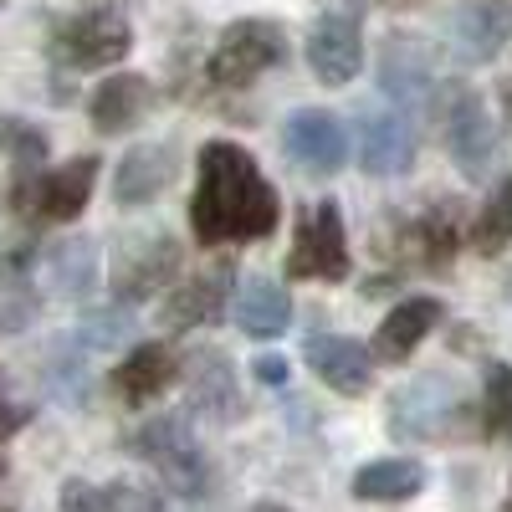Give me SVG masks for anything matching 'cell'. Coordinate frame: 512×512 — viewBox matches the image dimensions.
I'll use <instances>...</instances> for the list:
<instances>
[{
	"label": "cell",
	"instance_id": "5",
	"mask_svg": "<svg viewBox=\"0 0 512 512\" xmlns=\"http://www.w3.org/2000/svg\"><path fill=\"white\" fill-rule=\"evenodd\" d=\"M282 62H287V31L277 21L246 16L221 31L216 52L205 62V77H210V88H251L256 77H267Z\"/></svg>",
	"mask_w": 512,
	"mask_h": 512
},
{
	"label": "cell",
	"instance_id": "16",
	"mask_svg": "<svg viewBox=\"0 0 512 512\" xmlns=\"http://www.w3.org/2000/svg\"><path fill=\"white\" fill-rule=\"evenodd\" d=\"M512 41V0H472L451 16V47L461 62H492Z\"/></svg>",
	"mask_w": 512,
	"mask_h": 512
},
{
	"label": "cell",
	"instance_id": "13",
	"mask_svg": "<svg viewBox=\"0 0 512 512\" xmlns=\"http://www.w3.org/2000/svg\"><path fill=\"white\" fill-rule=\"evenodd\" d=\"M379 88L400 108H431L436 88H441L436 67H431V52H425L415 36H390L379 47Z\"/></svg>",
	"mask_w": 512,
	"mask_h": 512
},
{
	"label": "cell",
	"instance_id": "14",
	"mask_svg": "<svg viewBox=\"0 0 512 512\" xmlns=\"http://www.w3.org/2000/svg\"><path fill=\"white\" fill-rule=\"evenodd\" d=\"M359 164L374 180H395L415 164V123L405 113L374 108L359 118Z\"/></svg>",
	"mask_w": 512,
	"mask_h": 512
},
{
	"label": "cell",
	"instance_id": "24",
	"mask_svg": "<svg viewBox=\"0 0 512 512\" xmlns=\"http://www.w3.org/2000/svg\"><path fill=\"white\" fill-rule=\"evenodd\" d=\"M62 512H169L159 492L139 487V482H108V487H93V482H62Z\"/></svg>",
	"mask_w": 512,
	"mask_h": 512
},
{
	"label": "cell",
	"instance_id": "33",
	"mask_svg": "<svg viewBox=\"0 0 512 512\" xmlns=\"http://www.w3.org/2000/svg\"><path fill=\"white\" fill-rule=\"evenodd\" d=\"M251 512H292V507H282V502H256Z\"/></svg>",
	"mask_w": 512,
	"mask_h": 512
},
{
	"label": "cell",
	"instance_id": "1",
	"mask_svg": "<svg viewBox=\"0 0 512 512\" xmlns=\"http://www.w3.org/2000/svg\"><path fill=\"white\" fill-rule=\"evenodd\" d=\"M282 221V200L241 144L210 139L200 149V175L190 195V231L200 246H241L267 241Z\"/></svg>",
	"mask_w": 512,
	"mask_h": 512
},
{
	"label": "cell",
	"instance_id": "31",
	"mask_svg": "<svg viewBox=\"0 0 512 512\" xmlns=\"http://www.w3.org/2000/svg\"><path fill=\"white\" fill-rule=\"evenodd\" d=\"M251 374H256V379H262V384H267V390H282V384L292 379V364H287L282 354H262V359H256V364H251Z\"/></svg>",
	"mask_w": 512,
	"mask_h": 512
},
{
	"label": "cell",
	"instance_id": "23",
	"mask_svg": "<svg viewBox=\"0 0 512 512\" xmlns=\"http://www.w3.org/2000/svg\"><path fill=\"white\" fill-rule=\"evenodd\" d=\"M236 323L246 338H277L287 323H292V297L272 282V277H246L236 292Z\"/></svg>",
	"mask_w": 512,
	"mask_h": 512
},
{
	"label": "cell",
	"instance_id": "11",
	"mask_svg": "<svg viewBox=\"0 0 512 512\" xmlns=\"http://www.w3.org/2000/svg\"><path fill=\"white\" fill-rule=\"evenodd\" d=\"M282 149L308 169V175H338L349 159V128L328 108H297L282 123Z\"/></svg>",
	"mask_w": 512,
	"mask_h": 512
},
{
	"label": "cell",
	"instance_id": "17",
	"mask_svg": "<svg viewBox=\"0 0 512 512\" xmlns=\"http://www.w3.org/2000/svg\"><path fill=\"white\" fill-rule=\"evenodd\" d=\"M436 323H441L436 297H405V303H395L384 313V323L374 328V359L379 364H405L425 338H431Z\"/></svg>",
	"mask_w": 512,
	"mask_h": 512
},
{
	"label": "cell",
	"instance_id": "10",
	"mask_svg": "<svg viewBox=\"0 0 512 512\" xmlns=\"http://www.w3.org/2000/svg\"><path fill=\"white\" fill-rule=\"evenodd\" d=\"M180 272V246L164 231H139L128 236L113 256V292L123 303H139V297L164 292V282Z\"/></svg>",
	"mask_w": 512,
	"mask_h": 512
},
{
	"label": "cell",
	"instance_id": "21",
	"mask_svg": "<svg viewBox=\"0 0 512 512\" xmlns=\"http://www.w3.org/2000/svg\"><path fill=\"white\" fill-rule=\"evenodd\" d=\"M154 108V82L144 72H118L93 93V128L98 134H123V128L144 123V113Z\"/></svg>",
	"mask_w": 512,
	"mask_h": 512
},
{
	"label": "cell",
	"instance_id": "35",
	"mask_svg": "<svg viewBox=\"0 0 512 512\" xmlns=\"http://www.w3.org/2000/svg\"><path fill=\"white\" fill-rule=\"evenodd\" d=\"M0 477H6V466H0Z\"/></svg>",
	"mask_w": 512,
	"mask_h": 512
},
{
	"label": "cell",
	"instance_id": "32",
	"mask_svg": "<svg viewBox=\"0 0 512 512\" xmlns=\"http://www.w3.org/2000/svg\"><path fill=\"white\" fill-rule=\"evenodd\" d=\"M26 420H31V415H26V405H11L6 395H0V441H11Z\"/></svg>",
	"mask_w": 512,
	"mask_h": 512
},
{
	"label": "cell",
	"instance_id": "36",
	"mask_svg": "<svg viewBox=\"0 0 512 512\" xmlns=\"http://www.w3.org/2000/svg\"><path fill=\"white\" fill-rule=\"evenodd\" d=\"M0 6H6V0H0Z\"/></svg>",
	"mask_w": 512,
	"mask_h": 512
},
{
	"label": "cell",
	"instance_id": "22",
	"mask_svg": "<svg viewBox=\"0 0 512 512\" xmlns=\"http://www.w3.org/2000/svg\"><path fill=\"white\" fill-rule=\"evenodd\" d=\"M456 246H461V205L456 200H436L431 210H420L405 226V251L420 256V267H431V272L451 267Z\"/></svg>",
	"mask_w": 512,
	"mask_h": 512
},
{
	"label": "cell",
	"instance_id": "7",
	"mask_svg": "<svg viewBox=\"0 0 512 512\" xmlns=\"http://www.w3.org/2000/svg\"><path fill=\"white\" fill-rule=\"evenodd\" d=\"M349 277V231L344 210L333 200L308 205V216L297 221L292 251H287V282H344Z\"/></svg>",
	"mask_w": 512,
	"mask_h": 512
},
{
	"label": "cell",
	"instance_id": "12",
	"mask_svg": "<svg viewBox=\"0 0 512 512\" xmlns=\"http://www.w3.org/2000/svg\"><path fill=\"white\" fill-rule=\"evenodd\" d=\"M231 267H210L200 277H185L175 292H164V308H159V323L169 333H190V328H205V323H221L226 308H231Z\"/></svg>",
	"mask_w": 512,
	"mask_h": 512
},
{
	"label": "cell",
	"instance_id": "27",
	"mask_svg": "<svg viewBox=\"0 0 512 512\" xmlns=\"http://www.w3.org/2000/svg\"><path fill=\"white\" fill-rule=\"evenodd\" d=\"M472 246L482 251V256H502L507 246H512V175L492 190V200L482 205V216H477V226H472Z\"/></svg>",
	"mask_w": 512,
	"mask_h": 512
},
{
	"label": "cell",
	"instance_id": "19",
	"mask_svg": "<svg viewBox=\"0 0 512 512\" xmlns=\"http://www.w3.org/2000/svg\"><path fill=\"white\" fill-rule=\"evenodd\" d=\"M175 379H180L175 349H164V344H139L134 354H128V359L113 369V390H118L123 405H149V400H159Z\"/></svg>",
	"mask_w": 512,
	"mask_h": 512
},
{
	"label": "cell",
	"instance_id": "30",
	"mask_svg": "<svg viewBox=\"0 0 512 512\" xmlns=\"http://www.w3.org/2000/svg\"><path fill=\"white\" fill-rule=\"evenodd\" d=\"M128 333H134V318L128 313H98V318H88L72 333V349L77 354H98V349H113L118 338H128Z\"/></svg>",
	"mask_w": 512,
	"mask_h": 512
},
{
	"label": "cell",
	"instance_id": "2",
	"mask_svg": "<svg viewBox=\"0 0 512 512\" xmlns=\"http://www.w3.org/2000/svg\"><path fill=\"white\" fill-rule=\"evenodd\" d=\"M98 169H103L98 154H77V159H67L57 169H16L6 200H11V210L21 221H41V226L77 221L82 205L93 200Z\"/></svg>",
	"mask_w": 512,
	"mask_h": 512
},
{
	"label": "cell",
	"instance_id": "26",
	"mask_svg": "<svg viewBox=\"0 0 512 512\" xmlns=\"http://www.w3.org/2000/svg\"><path fill=\"white\" fill-rule=\"evenodd\" d=\"M47 282L62 297H88L98 287V246L88 236H67L47 251Z\"/></svg>",
	"mask_w": 512,
	"mask_h": 512
},
{
	"label": "cell",
	"instance_id": "9",
	"mask_svg": "<svg viewBox=\"0 0 512 512\" xmlns=\"http://www.w3.org/2000/svg\"><path fill=\"white\" fill-rule=\"evenodd\" d=\"M308 67L328 88H344L364 67V26H359V6H338L323 11L308 26Z\"/></svg>",
	"mask_w": 512,
	"mask_h": 512
},
{
	"label": "cell",
	"instance_id": "29",
	"mask_svg": "<svg viewBox=\"0 0 512 512\" xmlns=\"http://www.w3.org/2000/svg\"><path fill=\"white\" fill-rule=\"evenodd\" d=\"M0 149L11 154L16 169H41V159H47V134L21 118H0Z\"/></svg>",
	"mask_w": 512,
	"mask_h": 512
},
{
	"label": "cell",
	"instance_id": "6",
	"mask_svg": "<svg viewBox=\"0 0 512 512\" xmlns=\"http://www.w3.org/2000/svg\"><path fill=\"white\" fill-rule=\"evenodd\" d=\"M456 420H466V395L456 379L420 374L390 395V436L400 441H446Z\"/></svg>",
	"mask_w": 512,
	"mask_h": 512
},
{
	"label": "cell",
	"instance_id": "25",
	"mask_svg": "<svg viewBox=\"0 0 512 512\" xmlns=\"http://www.w3.org/2000/svg\"><path fill=\"white\" fill-rule=\"evenodd\" d=\"M349 487L359 502H405L425 487V466L410 456H379V461L359 466Z\"/></svg>",
	"mask_w": 512,
	"mask_h": 512
},
{
	"label": "cell",
	"instance_id": "18",
	"mask_svg": "<svg viewBox=\"0 0 512 512\" xmlns=\"http://www.w3.org/2000/svg\"><path fill=\"white\" fill-rule=\"evenodd\" d=\"M175 180V144H139L118 159V175H113V200L118 205H149L164 195V185Z\"/></svg>",
	"mask_w": 512,
	"mask_h": 512
},
{
	"label": "cell",
	"instance_id": "3",
	"mask_svg": "<svg viewBox=\"0 0 512 512\" xmlns=\"http://www.w3.org/2000/svg\"><path fill=\"white\" fill-rule=\"evenodd\" d=\"M134 451L164 477L169 492H180L185 502H205L216 492V472H210V456L195 441V425L185 415H154L149 425H139Z\"/></svg>",
	"mask_w": 512,
	"mask_h": 512
},
{
	"label": "cell",
	"instance_id": "34",
	"mask_svg": "<svg viewBox=\"0 0 512 512\" xmlns=\"http://www.w3.org/2000/svg\"><path fill=\"white\" fill-rule=\"evenodd\" d=\"M502 512H512V492H507V502H502Z\"/></svg>",
	"mask_w": 512,
	"mask_h": 512
},
{
	"label": "cell",
	"instance_id": "15",
	"mask_svg": "<svg viewBox=\"0 0 512 512\" xmlns=\"http://www.w3.org/2000/svg\"><path fill=\"white\" fill-rule=\"evenodd\" d=\"M303 354H308V369L338 395H364L374 384V359L349 333H313Z\"/></svg>",
	"mask_w": 512,
	"mask_h": 512
},
{
	"label": "cell",
	"instance_id": "8",
	"mask_svg": "<svg viewBox=\"0 0 512 512\" xmlns=\"http://www.w3.org/2000/svg\"><path fill=\"white\" fill-rule=\"evenodd\" d=\"M128 47H134V31H128V21L118 11H108V6L77 11V16L52 26V62H62L72 72L113 67V62L128 57Z\"/></svg>",
	"mask_w": 512,
	"mask_h": 512
},
{
	"label": "cell",
	"instance_id": "28",
	"mask_svg": "<svg viewBox=\"0 0 512 512\" xmlns=\"http://www.w3.org/2000/svg\"><path fill=\"white\" fill-rule=\"evenodd\" d=\"M482 436L512 441V364H487L482 384Z\"/></svg>",
	"mask_w": 512,
	"mask_h": 512
},
{
	"label": "cell",
	"instance_id": "4",
	"mask_svg": "<svg viewBox=\"0 0 512 512\" xmlns=\"http://www.w3.org/2000/svg\"><path fill=\"white\" fill-rule=\"evenodd\" d=\"M436 113H441V134H446L451 159L461 164V175L487 180L502 159V134L487 103L472 88H461V82H446V88H436Z\"/></svg>",
	"mask_w": 512,
	"mask_h": 512
},
{
	"label": "cell",
	"instance_id": "20",
	"mask_svg": "<svg viewBox=\"0 0 512 512\" xmlns=\"http://www.w3.org/2000/svg\"><path fill=\"white\" fill-rule=\"evenodd\" d=\"M190 410L205 420L231 425L241 415V384L226 354H195L190 359Z\"/></svg>",
	"mask_w": 512,
	"mask_h": 512
}]
</instances>
